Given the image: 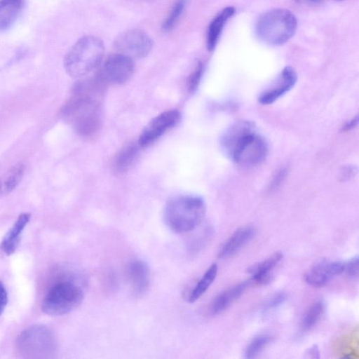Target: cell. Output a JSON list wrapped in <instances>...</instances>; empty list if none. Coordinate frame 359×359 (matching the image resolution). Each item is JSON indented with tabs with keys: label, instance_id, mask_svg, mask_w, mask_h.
I'll use <instances>...</instances> for the list:
<instances>
[{
	"label": "cell",
	"instance_id": "1",
	"mask_svg": "<svg viewBox=\"0 0 359 359\" xmlns=\"http://www.w3.org/2000/svg\"><path fill=\"white\" fill-rule=\"evenodd\" d=\"M220 144L224 152L236 163L245 167L260 164L268 154L266 142L248 121H238L231 126L222 135Z\"/></svg>",
	"mask_w": 359,
	"mask_h": 359
},
{
	"label": "cell",
	"instance_id": "2",
	"mask_svg": "<svg viewBox=\"0 0 359 359\" xmlns=\"http://www.w3.org/2000/svg\"><path fill=\"white\" fill-rule=\"evenodd\" d=\"M62 118L75 132L83 137H93L102 125L101 100L71 92V95L60 110Z\"/></svg>",
	"mask_w": 359,
	"mask_h": 359
},
{
	"label": "cell",
	"instance_id": "3",
	"mask_svg": "<svg viewBox=\"0 0 359 359\" xmlns=\"http://www.w3.org/2000/svg\"><path fill=\"white\" fill-rule=\"evenodd\" d=\"M205 214V204L198 196L184 195L169 200L163 209V220L173 232L184 233L198 227Z\"/></svg>",
	"mask_w": 359,
	"mask_h": 359
},
{
	"label": "cell",
	"instance_id": "4",
	"mask_svg": "<svg viewBox=\"0 0 359 359\" xmlns=\"http://www.w3.org/2000/svg\"><path fill=\"white\" fill-rule=\"evenodd\" d=\"M297 25V19L290 11L273 8L259 17L255 24V34L268 45L279 46L293 36Z\"/></svg>",
	"mask_w": 359,
	"mask_h": 359
},
{
	"label": "cell",
	"instance_id": "5",
	"mask_svg": "<svg viewBox=\"0 0 359 359\" xmlns=\"http://www.w3.org/2000/svg\"><path fill=\"white\" fill-rule=\"evenodd\" d=\"M104 52V44L100 39L85 36L79 39L65 55V71L72 77H83L100 64Z\"/></svg>",
	"mask_w": 359,
	"mask_h": 359
},
{
	"label": "cell",
	"instance_id": "6",
	"mask_svg": "<svg viewBox=\"0 0 359 359\" xmlns=\"http://www.w3.org/2000/svg\"><path fill=\"white\" fill-rule=\"evenodd\" d=\"M83 297L80 285L71 280L60 281L49 289L43 299L41 309L52 316L65 315L76 309Z\"/></svg>",
	"mask_w": 359,
	"mask_h": 359
},
{
	"label": "cell",
	"instance_id": "7",
	"mask_svg": "<svg viewBox=\"0 0 359 359\" xmlns=\"http://www.w3.org/2000/svg\"><path fill=\"white\" fill-rule=\"evenodd\" d=\"M18 351L27 358H50L57 350V341L47 327L34 325L24 330L16 341Z\"/></svg>",
	"mask_w": 359,
	"mask_h": 359
},
{
	"label": "cell",
	"instance_id": "8",
	"mask_svg": "<svg viewBox=\"0 0 359 359\" xmlns=\"http://www.w3.org/2000/svg\"><path fill=\"white\" fill-rule=\"evenodd\" d=\"M114 44L118 53L133 60L149 55L153 47V41L144 31L133 29L120 34Z\"/></svg>",
	"mask_w": 359,
	"mask_h": 359
},
{
	"label": "cell",
	"instance_id": "9",
	"mask_svg": "<svg viewBox=\"0 0 359 359\" xmlns=\"http://www.w3.org/2000/svg\"><path fill=\"white\" fill-rule=\"evenodd\" d=\"M133 60L121 53L107 57L96 72L108 85H120L127 82L134 72Z\"/></svg>",
	"mask_w": 359,
	"mask_h": 359
},
{
	"label": "cell",
	"instance_id": "10",
	"mask_svg": "<svg viewBox=\"0 0 359 359\" xmlns=\"http://www.w3.org/2000/svg\"><path fill=\"white\" fill-rule=\"evenodd\" d=\"M180 113L176 109L165 111L154 117L142 131L137 143L141 147H146L166 132L175 127L180 121Z\"/></svg>",
	"mask_w": 359,
	"mask_h": 359
},
{
	"label": "cell",
	"instance_id": "11",
	"mask_svg": "<svg viewBox=\"0 0 359 359\" xmlns=\"http://www.w3.org/2000/svg\"><path fill=\"white\" fill-rule=\"evenodd\" d=\"M344 262L321 261L313 264L304 274L305 281L313 287L325 285L334 276L344 273Z\"/></svg>",
	"mask_w": 359,
	"mask_h": 359
},
{
	"label": "cell",
	"instance_id": "12",
	"mask_svg": "<svg viewBox=\"0 0 359 359\" xmlns=\"http://www.w3.org/2000/svg\"><path fill=\"white\" fill-rule=\"evenodd\" d=\"M126 277L133 294L135 297L144 296L149 290L151 281L147 264L141 259L131 261L126 267Z\"/></svg>",
	"mask_w": 359,
	"mask_h": 359
},
{
	"label": "cell",
	"instance_id": "13",
	"mask_svg": "<svg viewBox=\"0 0 359 359\" xmlns=\"http://www.w3.org/2000/svg\"><path fill=\"white\" fill-rule=\"evenodd\" d=\"M297 79V76L294 69L289 66L285 67L274 84L260 95L259 102L262 104H272L292 88Z\"/></svg>",
	"mask_w": 359,
	"mask_h": 359
},
{
	"label": "cell",
	"instance_id": "14",
	"mask_svg": "<svg viewBox=\"0 0 359 359\" xmlns=\"http://www.w3.org/2000/svg\"><path fill=\"white\" fill-rule=\"evenodd\" d=\"M252 226H244L237 229L222 245L218 257L221 259L231 257L248 244L255 236Z\"/></svg>",
	"mask_w": 359,
	"mask_h": 359
},
{
	"label": "cell",
	"instance_id": "15",
	"mask_svg": "<svg viewBox=\"0 0 359 359\" xmlns=\"http://www.w3.org/2000/svg\"><path fill=\"white\" fill-rule=\"evenodd\" d=\"M252 283L251 280L239 283L218 294L211 302L209 312L211 315H217L224 311L236 301Z\"/></svg>",
	"mask_w": 359,
	"mask_h": 359
},
{
	"label": "cell",
	"instance_id": "16",
	"mask_svg": "<svg viewBox=\"0 0 359 359\" xmlns=\"http://www.w3.org/2000/svg\"><path fill=\"white\" fill-rule=\"evenodd\" d=\"M280 252H276L264 260L255 264L248 269L252 283L266 285L273 278L272 271L283 259Z\"/></svg>",
	"mask_w": 359,
	"mask_h": 359
},
{
	"label": "cell",
	"instance_id": "17",
	"mask_svg": "<svg viewBox=\"0 0 359 359\" xmlns=\"http://www.w3.org/2000/svg\"><path fill=\"white\" fill-rule=\"evenodd\" d=\"M29 213L20 214L13 226L4 236L0 248L6 255H11L17 250L21 240L22 233L30 220Z\"/></svg>",
	"mask_w": 359,
	"mask_h": 359
},
{
	"label": "cell",
	"instance_id": "18",
	"mask_svg": "<svg viewBox=\"0 0 359 359\" xmlns=\"http://www.w3.org/2000/svg\"><path fill=\"white\" fill-rule=\"evenodd\" d=\"M138 143H129L123 147L114 156L111 162L113 171L121 175L129 170L135 163L140 154Z\"/></svg>",
	"mask_w": 359,
	"mask_h": 359
},
{
	"label": "cell",
	"instance_id": "19",
	"mask_svg": "<svg viewBox=\"0 0 359 359\" xmlns=\"http://www.w3.org/2000/svg\"><path fill=\"white\" fill-rule=\"evenodd\" d=\"M234 13L233 7L227 6L220 11L212 20L208 26L206 36V44L208 50L212 51L215 49L224 27Z\"/></svg>",
	"mask_w": 359,
	"mask_h": 359
},
{
	"label": "cell",
	"instance_id": "20",
	"mask_svg": "<svg viewBox=\"0 0 359 359\" xmlns=\"http://www.w3.org/2000/svg\"><path fill=\"white\" fill-rule=\"evenodd\" d=\"M23 0H0V32L6 30L21 13Z\"/></svg>",
	"mask_w": 359,
	"mask_h": 359
},
{
	"label": "cell",
	"instance_id": "21",
	"mask_svg": "<svg viewBox=\"0 0 359 359\" xmlns=\"http://www.w3.org/2000/svg\"><path fill=\"white\" fill-rule=\"evenodd\" d=\"M25 173V165L18 163L0 177V197L11 193L20 184Z\"/></svg>",
	"mask_w": 359,
	"mask_h": 359
},
{
	"label": "cell",
	"instance_id": "22",
	"mask_svg": "<svg viewBox=\"0 0 359 359\" xmlns=\"http://www.w3.org/2000/svg\"><path fill=\"white\" fill-rule=\"evenodd\" d=\"M325 311V304L323 300L314 301L304 313L301 322L300 329L306 332L312 330L320 320Z\"/></svg>",
	"mask_w": 359,
	"mask_h": 359
},
{
	"label": "cell",
	"instance_id": "23",
	"mask_svg": "<svg viewBox=\"0 0 359 359\" xmlns=\"http://www.w3.org/2000/svg\"><path fill=\"white\" fill-rule=\"evenodd\" d=\"M217 265L212 264L209 266L201 279L195 285L189 295V302L193 303L198 300L208 289L217 274Z\"/></svg>",
	"mask_w": 359,
	"mask_h": 359
},
{
	"label": "cell",
	"instance_id": "24",
	"mask_svg": "<svg viewBox=\"0 0 359 359\" xmlns=\"http://www.w3.org/2000/svg\"><path fill=\"white\" fill-rule=\"evenodd\" d=\"M187 4V0H177L162 24V30L165 32L172 30L179 21Z\"/></svg>",
	"mask_w": 359,
	"mask_h": 359
},
{
	"label": "cell",
	"instance_id": "25",
	"mask_svg": "<svg viewBox=\"0 0 359 359\" xmlns=\"http://www.w3.org/2000/svg\"><path fill=\"white\" fill-rule=\"evenodd\" d=\"M272 337L266 334L255 337L247 346L244 351L246 358H256L271 341Z\"/></svg>",
	"mask_w": 359,
	"mask_h": 359
},
{
	"label": "cell",
	"instance_id": "26",
	"mask_svg": "<svg viewBox=\"0 0 359 359\" xmlns=\"http://www.w3.org/2000/svg\"><path fill=\"white\" fill-rule=\"evenodd\" d=\"M204 71V65L202 62L199 61L196 64L194 70L189 74L187 80V88L189 91L194 92L201 80Z\"/></svg>",
	"mask_w": 359,
	"mask_h": 359
},
{
	"label": "cell",
	"instance_id": "27",
	"mask_svg": "<svg viewBox=\"0 0 359 359\" xmlns=\"http://www.w3.org/2000/svg\"><path fill=\"white\" fill-rule=\"evenodd\" d=\"M344 272L351 278L355 279L358 276V256H355L344 262Z\"/></svg>",
	"mask_w": 359,
	"mask_h": 359
},
{
	"label": "cell",
	"instance_id": "28",
	"mask_svg": "<svg viewBox=\"0 0 359 359\" xmlns=\"http://www.w3.org/2000/svg\"><path fill=\"white\" fill-rule=\"evenodd\" d=\"M286 295L283 292H278L270 298L265 304V309H273L281 305L285 300Z\"/></svg>",
	"mask_w": 359,
	"mask_h": 359
},
{
	"label": "cell",
	"instance_id": "29",
	"mask_svg": "<svg viewBox=\"0 0 359 359\" xmlns=\"http://www.w3.org/2000/svg\"><path fill=\"white\" fill-rule=\"evenodd\" d=\"M8 303V292L2 281L0 280V316Z\"/></svg>",
	"mask_w": 359,
	"mask_h": 359
},
{
	"label": "cell",
	"instance_id": "30",
	"mask_svg": "<svg viewBox=\"0 0 359 359\" xmlns=\"http://www.w3.org/2000/svg\"><path fill=\"white\" fill-rule=\"evenodd\" d=\"M287 175V170L282 169L280 170L271 182V188H275L279 185L280 182H281L284 177Z\"/></svg>",
	"mask_w": 359,
	"mask_h": 359
},
{
	"label": "cell",
	"instance_id": "31",
	"mask_svg": "<svg viewBox=\"0 0 359 359\" xmlns=\"http://www.w3.org/2000/svg\"><path fill=\"white\" fill-rule=\"evenodd\" d=\"M308 357L311 358H320V351L318 347L316 345L312 346L309 348L306 353Z\"/></svg>",
	"mask_w": 359,
	"mask_h": 359
},
{
	"label": "cell",
	"instance_id": "32",
	"mask_svg": "<svg viewBox=\"0 0 359 359\" xmlns=\"http://www.w3.org/2000/svg\"><path fill=\"white\" fill-rule=\"evenodd\" d=\"M355 172V170H354V168L353 167H346L343 171H342V174L341 175V178H345V179H348L351 177H352L353 175H354Z\"/></svg>",
	"mask_w": 359,
	"mask_h": 359
},
{
	"label": "cell",
	"instance_id": "33",
	"mask_svg": "<svg viewBox=\"0 0 359 359\" xmlns=\"http://www.w3.org/2000/svg\"><path fill=\"white\" fill-rule=\"evenodd\" d=\"M358 124V116L355 118L351 119L350 121L347 122L344 126H343V130L344 131H348L351 129H353L355 126Z\"/></svg>",
	"mask_w": 359,
	"mask_h": 359
},
{
	"label": "cell",
	"instance_id": "34",
	"mask_svg": "<svg viewBox=\"0 0 359 359\" xmlns=\"http://www.w3.org/2000/svg\"><path fill=\"white\" fill-rule=\"evenodd\" d=\"M310 1H320V0H310Z\"/></svg>",
	"mask_w": 359,
	"mask_h": 359
},
{
	"label": "cell",
	"instance_id": "35",
	"mask_svg": "<svg viewBox=\"0 0 359 359\" xmlns=\"http://www.w3.org/2000/svg\"><path fill=\"white\" fill-rule=\"evenodd\" d=\"M335 1H342V0H335Z\"/></svg>",
	"mask_w": 359,
	"mask_h": 359
},
{
	"label": "cell",
	"instance_id": "36",
	"mask_svg": "<svg viewBox=\"0 0 359 359\" xmlns=\"http://www.w3.org/2000/svg\"><path fill=\"white\" fill-rule=\"evenodd\" d=\"M295 1H299V0H295Z\"/></svg>",
	"mask_w": 359,
	"mask_h": 359
}]
</instances>
